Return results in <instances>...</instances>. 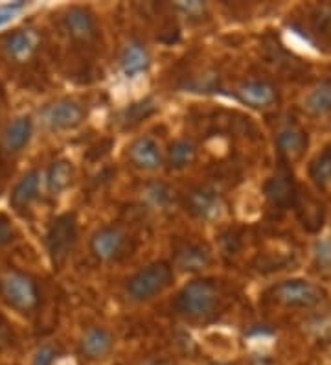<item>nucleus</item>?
I'll return each instance as SVG.
<instances>
[{"mask_svg":"<svg viewBox=\"0 0 331 365\" xmlns=\"http://www.w3.org/2000/svg\"><path fill=\"white\" fill-rule=\"evenodd\" d=\"M223 301L219 286L210 279H195L179 292L175 310L181 316L194 321L212 319Z\"/></svg>","mask_w":331,"mask_h":365,"instance_id":"1","label":"nucleus"},{"mask_svg":"<svg viewBox=\"0 0 331 365\" xmlns=\"http://www.w3.org/2000/svg\"><path fill=\"white\" fill-rule=\"evenodd\" d=\"M173 279H175V275H173V269L169 264L153 262L149 266L138 269L125 282V294L129 295V299L137 301V303L151 301L153 297L166 292L173 284Z\"/></svg>","mask_w":331,"mask_h":365,"instance_id":"2","label":"nucleus"},{"mask_svg":"<svg viewBox=\"0 0 331 365\" xmlns=\"http://www.w3.org/2000/svg\"><path fill=\"white\" fill-rule=\"evenodd\" d=\"M326 297L320 286L304 279H289L267 289V299L285 308H317Z\"/></svg>","mask_w":331,"mask_h":365,"instance_id":"3","label":"nucleus"},{"mask_svg":"<svg viewBox=\"0 0 331 365\" xmlns=\"http://www.w3.org/2000/svg\"><path fill=\"white\" fill-rule=\"evenodd\" d=\"M44 242H46V251L52 264L56 267H61L78 244V220L74 214L66 212L53 220L46 231Z\"/></svg>","mask_w":331,"mask_h":365,"instance_id":"4","label":"nucleus"},{"mask_svg":"<svg viewBox=\"0 0 331 365\" xmlns=\"http://www.w3.org/2000/svg\"><path fill=\"white\" fill-rule=\"evenodd\" d=\"M131 236L120 225H107L96 231L90 240V251L102 262H118L125 259L131 251Z\"/></svg>","mask_w":331,"mask_h":365,"instance_id":"5","label":"nucleus"},{"mask_svg":"<svg viewBox=\"0 0 331 365\" xmlns=\"http://www.w3.org/2000/svg\"><path fill=\"white\" fill-rule=\"evenodd\" d=\"M0 295L9 307L17 308L21 312H26L36 307L39 301L37 284L24 273H6L0 279Z\"/></svg>","mask_w":331,"mask_h":365,"instance_id":"6","label":"nucleus"},{"mask_svg":"<svg viewBox=\"0 0 331 365\" xmlns=\"http://www.w3.org/2000/svg\"><path fill=\"white\" fill-rule=\"evenodd\" d=\"M285 165L287 163H282V166L274 172V175L267 179L263 187L265 200H267L269 207L274 210H280V212L293 209L296 196H298V187L295 185L291 170Z\"/></svg>","mask_w":331,"mask_h":365,"instance_id":"7","label":"nucleus"},{"mask_svg":"<svg viewBox=\"0 0 331 365\" xmlns=\"http://www.w3.org/2000/svg\"><path fill=\"white\" fill-rule=\"evenodd\" d=\"M61 26L66 36L80 45H93L100 37V28H98L94 14L90 9L80 8V6L66 9L63 14Z\"/></svg>","mask_w":331,"mask_h":365,"instance_id":"8","label":"nucleus"},{"mask_svg":"<svg viewBox=\"0 0 331 365\" xmlns=\"http://www.w3.org/2000/svg\"><path fill=\"white\" fill-rule=\"evenodd\" d=\"M186 210L201 222H216L225 212V201L210 187L191 188L184 197Z\"/></svg>","mask_w":331,"mask_h":365,"instance_id":"9","label":"nucleus"},{"mask_svg":"<svg viewBox=\"0 0 331 365\" xmlns=\"http://www.w3.org/2000/svg\"><path fill=\"white\" fill-rule=\"evenodd\" d=\"M85 120V109L80 102L65 98L44 107L43 122L50 131L74 130Z\"/></svg>","mask_w":331,"mask_h":365,"instance_id":"10","label":"nucleus"},{"mask_svg":"<svg viewBox=\"0 0 331 365\" xmlns=\"http://www.w3.org/2000/svg\"><path fill=\"white\" fill-rule=\"evenodd\" d=\"M127 159L140 172H157L164 166L166 155L157 138L151 135H142L129 144Z\"/></svg>","mask_w":331,"mask_h":365,"instance_id":"11","label":"nucleus"},{"mask_svg":"<svg viewBox=\"0 0 331 365\" xmlns=\"http://www.w3.org/2000/svg\"><path fill=\"white\" fill-rule=\"evenodd\" d=\"M236 98L254 109H269L278 102V91L267 80H248L236 87Z\"/></svg>","mask_w":331,"mask_h":365,"instance_id":"12","label":"nucleus"},{"mask_svg":"<svg viewBox=\"0 0 331 365\" xmlns=\"http://www.w3.org/2000/svg\"><path fill=\"white\" fill-rule=\"evenodd\" d=\"M173 264L177 269L184 273H197L206 269L212 264V251L206 244L201 242H188L177 247L173 253Z\"/></svg>","mask_w":331,"mask_h":365,"instance_id":"13","label":"nucleus"},{"mask_svg":"<svg viewBox=\"0 0 331 365\" xmlns=\"http://www.w3.org/2000/svg\"><path fill=\"white\" fill-rule=\"evenodd\" d=\"M276 148L283 163L298 160L308 150V133L295 122H287L276 133Z\"/></svg>","mask_w":331,"mask_h":365,"instance_id":"14","label":"nucleus"},{"mask_svg":"<svg viewBox=\"0 0 331 365\" xmlns=\"http://www.w3.org/2000/svg\"><path fill=\"white\" fill-rule=\"evenodd\" d=\"M120 71L124 72L125 78H137L151 67V53L147 46L138 39H132L125 43L122 52H120Z\"/></svg>","mask_w":331,"mask_h":365,"instance_id":"15","label":"nucleus"},{"mask_svg":"<svg viewBox=\"0 0 331 365\" xmlns=\"http://www.w3.org/2000/svg\"><path fill=\"white\" fill-rule=\"evenodd\" d=\"M293 209H295L296 218L300 220L302 227L305 231L317 232L318 229H322L324 220H326V209H324L322 201L311 196L309 192L298 190Z\"/></svg>","mask_w":331,"mask_h":365,"instance_id":"16","label":"nucleus"},{"mask_svg":"<svg viewBox=\"0 0 331 365\" xmlns=\"http://www.w3.org/2000/svg\"><path fill=\"white\" fill-rule=\"evenodd\" d=\"M31 120L28 116H19L6 128L2 135V152L6 155H15L28 146L31 138Z\"/></svg>","mask_w":331,"mask_h":365,"instance_id":"17","label":"nucleus"},{"mask_svg":"<svg viewBox=\"0 0 331 365\" xmlns=\"http://www.w3.org/2000/svg\"><path fill=\"white\" fill-rule=\"evenodd\" d=\"M115 345V339L107 329L102 327H93L85 332L83 339H81L80 351L85 358L88 360H100L105 358Z\"/></svg>","mask_w":331,"mask_h":365,"instance_id":"18","label":"nucleus"},{"mask_svg":"<svg viewBox=\"0 0 331 365\" xmlns=\"http://www.w3.org/2000/svg\"><path fill=\"white\" fill-rule=\"evenodd\" d=\"M195 159H197V144L191 138H177L166 152V165L172 172L188 168L194 165Z\"/></svg>","mask_w":331,"mask_h":365,"instance_id":"19","label":"nucleus"},{"mask_svg":"<svg viewBox=\"0 0 331 365\" xmlns=\"http://www.w3.org/2000/svg\"><path fill=\"white\" fill-rule=\"evenodd\" d=\"M37 48L36 36L28 30H17L4 39V50L9 59L14 61H26L33 56Z\"/></svg>","mask_w":331,"mask_h":365,"instance_id":"20","label":"nucleus"},{"mask_svg":"<svg viewBox=\"0 0 331 365\" xmlns=\"http://www.w3.org/2000/svg\"><path fill=\"white\" fill-rule=\"evenodd\" d=\"M41 188V175L37 170L28 172L21 181L15 185L14 192H11V205L17 210H24L37 200Z\"/></svg>","mask_w":331,"mask_h":365,"instance_id":"21","label":"nucleus"},{"mask_svg":"<svg viewBox=\"0 0 331 365\" xmlns=\"http://www.w3.org/2000/svg\"><path fill=\"white\" fill-rule=\"evenodd\" d=\"M304 109L311 116H324L331 113V81H320L309 91L304 100Z\"/></svg>","mask_w":331,"mask_h":365,"instance_id":"22","label":"nucleus"},{"mask_svg":"<svg viewBox=\"0 0 331 365\" xmlns=\"http://www.w3.org/2000/svg\"><path fill=\"white\" fill-rule=\"evenodd\" d=\"M157 113V103L151 98L140 100V102H135L131 106H127L124 111L120 113V124H122V130H132L140 125L142 122L147 120L149 116H153Z\"/></svg>","mask_w":331,"mask_h":365,"instance_id":"23","label":"nucleus"},{"mask_svg":"<svg viewBox=\"0 0 331 365\" xmlns=\"http://www.w3.org/2000/svg\"><path fill=\"white\" fill-rule=\"evenodd\" d=\"M72 179H74V166L68 160L61 159L52 163L46 172V188L52 194H61L63 190L70 187Z\"/></svg>","mask_w":331,"mask_h":365,"instance_id":"24","label":"nucleus"},{"mask_svg":"<svg viewBox=\"0 0 331 365\" xmlns=\"http://www.w3.org/2000/svg\"><path fill=\"white\" fill-rule=\"evenodd\" d=\"M142 197L153 210H169L177 201L175 190H172L164 182H151V185H147Z\"/></svg>","mask_w":331,"mask_h":365,"instance_id":"25","label":"nucleus"},{"mask_svg":"<svg viewBox=\"0 0 331 365\" xmlns=\"http://www.w3.org/2000/svg\"><path fill=\"white\" fill-rule=\"evenodd\" d=\"M309 178L313 179V182L320 190L331 188V146L324 148L322 152L311 160Z\"/></svg>","mask_w":331,"mask_h":365,"instance_id":"26","label":"nucleus"},{"mask_svg":"<svg viewBox=\"0 0 331 365\" xmlns=\"http://www.w3.org/2000/svg\"><path fill=\"white\" fill-rule=\"evenodd\" d=\"M309 24L315 36L331 41V4H318L309 14Z\"/></svg>","mask_w":331,"mask_h":365,"instance_id":"27","label":"nucleus"},{"mask_svg":"<svg viewBox=\"0 0 331 365\" xmlns=\"http://www.w3.org/2000/svg\"><path fill=\"white\" fill-rule=\"evenodd\" d=\"M315 262L318 269H330L331 267V242L320 240L315 245Z\"/></svg>","mask_w":331,"mask_h":365,"instance_id":"28","label":"nucleus"},{"mask_svg":"<svg viewBox=\"0 0 331 365\" xmlns=\"http://www.w3.org/2000/svg\"><path fill=\"white\" fill-rule=\"evenodd\" d=\"M15 238V229L11 220L6 214H0V247L11 244Z\"/></svg>","mask_w":331,"mask_h":365,"instance_id":"29","label":"nucleus"},{"mask_svg":"<svg viewBox=\"0 0 331 365\" xmlns=\"http://www.w3.org/2000/svg\"><path fill=\"white\" fill-rule=\"evenodd\" d=\"M175 9L182 11L186 17H197V15L201 17L206 11V6L203 2H179V4H175Z\"/></svg>","mask_w":331,"mask_h":365,"instance_id":"30","label":"nucleus"},{"mask_svg":"<svg viewBox=\"0 0 331 365\" xmlns=\"http://www.w3.org/2000/svg\"><path fill=\"white\" fill-rule=\"evenodd\" d=\"M21 8H22V4L2 6V8H0V28L6 26L8 23H11V21H14V17H15V14H17Z\"/></svg>","mask_w":331,"mask_h":365,"instance_id":"31","label":"nucleus"},{"mask_svg":"<svg viewBox=\"0 0 331 365\" xmlns=\"http://www.w3.org/2000/svg\"><path fill=\"white\" fill-rule=\"evenodd\" d=\"M53 356H56V352H53L52 347H43L33 358V364L31 365H52Z\"/></svg>","mask_w":331,"mask_h":365,"instance_id":"32","label":"nucleus"},{"mask_svg":"<svg viewBox=\"0 0 331 365\" xmlns=\"http://www.w3.org/2000/svg\"><path fill=\"white\" fill-rule=\"evenodd\" d=\"M223 236H225V238H223V245H225L226 240H228V238H232V229H230L228 232H225ZM238 238H239V236L236 235V231H234V240H232V244H236V242H238ZM223 250H225L226 255H232V253H236V251H238V247H236V245H225Z\"/></svg>","mask_w":331,"mask_h":365,"instance_id":"33","label":"nucleus"},{"mask_svg":"<svg viewBox=\"0 0 331 365\" xmlns=\"http://www.w3.org/2000/svg\"><path fill=\"white\" fill-rule=\"evenodd\" d=\"M144 365H172V364H168V361H162V360H153V361H147V364H144Z\"/></svg>","mask_w":331,"mask_h":365,"instance_id":"34","label":"nucleus"},{"mask_svg":"<svg viewBox=\"0 0 331 365\" xmlns=\"http://www.w3.org/2000/svg\"><path fill=\"white\" fill-rule=\"evenodd\" d=\"M210 365H230V364H210Z\"/></svg>","mask_w":331,"mask_h":365,"instance_id":"35","label":"nucleus"}]
</instances>
